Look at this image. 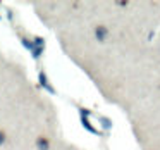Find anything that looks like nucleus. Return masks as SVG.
I'll return each instance as SVG.
<instances>
[{
    "label": "nucleus",
    "mask_w": 160,
    "mask_h": 150,
    "mask_svg": "<svg viewBox=\"0 0 160 150\" xmlns=\"http://www.w3.org/2000/svg\"><path fill=\"white\" fill-rule=\"evenodd\" d=\"M38 145L42 147L43 150H47V147H48V143H47V140H42V138H40V140H38Z\"/></svg>",
    "instance_id": "obj_1"
},
{
    "label": "nucleus",
    "mask_w": 160,
    "mask_h": 150,
    "mask_svg": "<svg viewBox=\"0 0 160 150\" xmlns=\"http://www.w3.org/2000/svg\"><path fill=\"white\" fill-rule=\"evenodd\" d=\"M105 33H107V31H105V29H103V28H98V29H97V35H98V36H100V38H102V36H103V35H105Z\"/></svg>",
    "instance_id": "obj_2"
},
{
    "label": "nucleus",
    "mask_w": 160,
    "mask_h": 150,
    "mask_svg": "<svg viewBox=\"0 0 160 150\" xmlns=\"http://www.w3.org/2000/svg\"><path fill=\"white\" fill-rule=\"evenodd\" d=\"M4 138H5V136H4V133H2V131H0V143H2V142H4Z\"/></svg>",
    "instance_id": "obj_3"
}]
</instances>
